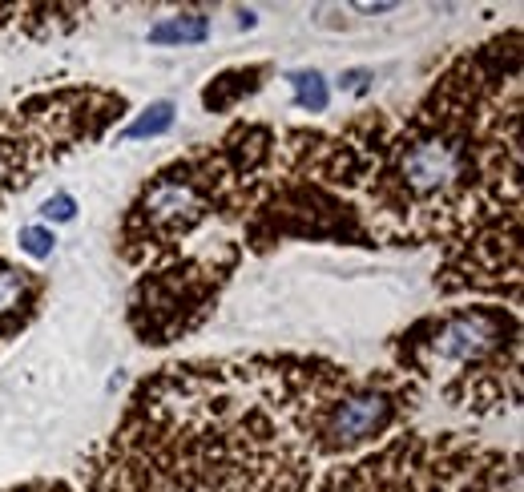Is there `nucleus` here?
Masks as SVG:
<instances>
[{
  "label": "nucleus",
  "mask_w": 524,
  "mask_h": 492,
  "mask_svg": "<svg viewBox=\"0 0 524 492\" xmlns=\"http://www.w3.org/2000/svg\"><path fill=\"white\" fill-rule=\"evenodd\" d=\"M274 73L271 61H251V65H238V69H226V73L210 77L202 89V106L210 114H234L246 97L262 89V81Z\"/></svg>",
  "instance_id": "obj_11"
},
{
  "label": "nucleus",
  "mask_w": 524,
  "mask_h": 492,
  "mask_svg": "<svg viewBox=\"0 0 524 492\" xmlns=\"http://www.w3.org/2000/svg\"><path fill=\"white\" fill-rule=\"evenodd\" d=\"M282 238H311V243H355L375 246L359 206L347 194L327 186L303 182V178H279L259 194L246 214L243 250H271Z\"/></svg>",
  "instance_id": "obj_9"
},
{
  "label": "nucleus",
  "mask_w": 524,
  "mask_h": 492,
  "mask_svg": "<svg viewBox=\"0 0 524 492\" xmlns=\"http://www.w3.org/2000/svg\"><path fill=\"white\" fill-rule=\"evenodd\" d=\"M243 243H222L206 255H178L137 274L125 323L142 343L166 348L210 319L222 287L243 263Z\"/></svg>",
  "instance_id": "obj_7"
},
{
  "label": "nucleus",
  "mask_w": 524,
  "mask_h": 492,
  "mask_svg": "<svg viewBox=\"0 0 524 492\" xmlns=\"http://www.w3.org/2000/svg\"><path fill=\"white\" fill-rule=\"evenodd\" d=\"M238 24H243V29H254V24H259V16H254V13H238Z\"/></svg>",
  "instance_id": "obj_21"
},
{
  "label": "nucleus",
  "mask_w": 524,
  "mask_h": 492,
  "mask_svg": "<svg viewBox=\"0 0 524 492\" xmlns=\"http://www.w3.org/2000/svg\"><path fill=\"white\" fill-rule=\"evenodd\" d=\"M359 206L372 243L448 246L520 210V29L456 53L403 122H388Z\"/></svg>",
  "instance_id": "obj_1"
},
{
  "label": "nucleus",
  "mask_w": 524,
  "mask_h": 492,
  "mask_svg": "<svg viewBox=\"0 0 524 492\" xmlns=\"http://www.w3.org/2000/svg\"><path fill=\"white\" fill-rule=\"evenodd\" d=\"M21 8H24V5H0V24L16 21V16H21Z\"/></svg>",
  "instance_id": "obj_20"
},
{
  "label": "nucleus",
  "mask_w": 524,
  "mask_h": 492,
  "mask_svg": "<svg viewBox=\"0 0 524 492\" xmlns=\"http://www.w3.org/2000/svg\"><path fill=\"white\" fill-rule=\"evenodd\" d=\"M460 492H520V456L488 448L484 460L460 480Z\"/></svg>",
  "instance_id": "obj_12"
},
{
  "label": "nucleus",
  "mask_w": 524,
  "mask_h": 492,
  "mask_svg": "<svg viewBox=\"0 0 524 492\" xmlns=\"http://www.w3.org/2000/svg\"><path fill=\"white\" fill-rule=\"evenodd\" d=\"M287 85H290V106L303 109V114H327L331 106V89H327V77L319 69H295L287 73Z\"/></svg>",
  "instance_id": "obj_14"
},
{
  "label": "nucleus",
  "mask_w": 524,
  "mask_h": 492,
  "mask_svg": "<svg viewBox=\"0 0 524 492\" xmlns=\"http://www.w3.org/2000/svg\"><path fill=\"white\" fill-rule=\"evenodd\" d=\"M145 41L150 45H202V41H210V16L202 13L161 16L158 24H150Z\"/></svg>",
  "instance_id": "obj_13"
},
{
  "label": "nucleus",
  "mask_w": 524,
  "mask_h": 492,
  "mask_svg": "<svg viewBox=\"0 0 524 492\" xmlns=\"http://www.w3.org/2000/svg\"><path fill=\"white\" fill-rule=\"evenodd\" d=\"M319 464L230 359L158 367L81 460L85 492H311Z\"/></svg>",
  "instance_id": "obj_2"
},
{
  "label": "nucleus",
  "mask_w": 524,
  "mask_h": 492,
  "mask_svg": "<svg viewBox=\"0 0 524 492\" xmlns=\"http://www.w3.org/2000/svg\"><path fill=\"white\" fill-rule=\"evenodd\" d=\"M372 81H375L372 69H343V73H339V89L343 93H355V97L372 93Z\"/></svg>",
  "instance_id": "obj_18"
},
{
  "label": "nucleus",
  "mask_w": 524,
  "mask_h": 492,
  "mask_svg": "<svg viewBox=\"0 0 524 492\" xmlns=\"http://www.w3.org/2000/svg\"><path fill=\"white\" fill-rule=\"evenodd\" d=\"M234 376L282 420L315 464L351 460L408 428L419 384L388 371H359L323 356H238Z\"/></svg>",
  "instance_id": "obj_3"
},
{
  "label": "nucleus",
  "mask_w": 524,
  "mask_h": 492,
  "mask_svg": "<svg viewBox=\"0 0 524 492\" xmlns=\"http://www.w3.org/2000/svg\"><path fill=\"white\" fill-rule=\"evenodd\" d=\"M279 134L262 122H234L214 145L166 162L125 206L117 255L130 266L170 263L210 218H246L271 186Z\"/></svg>",
  "instance_id": "obj_4"
},
{
  "label": "nucleus",
  "mask_w": 524,
  "mask_h": 492,
  "mask_svg": "<svg viewBox=\"0 0 524 492\" xmlns=\"http://www.w3.org/2000/svg\"><path fill=\"white\" fill-rule=\"evenodd\" d=\"M41 218L45 222H73L77 218V198L69 194V190H57V194H49L45 202H41Z\"/></svg>",
  "instance_id": "obj_17"
},
{
  "label": "nucleus",
  "mask_w": 524,
  "mask_h": 492,
  "mask_svg": "<svg viewBox=\"0 0 524 492\" xmlns=\"http://www.w3.org/2000/svg\"><path fill=\"white\" fill-rule=\"evenodd\" d=\"M5 492H73L65 480H24L16 488H5Z\"/></svg>",
  "instance_id": "obj_19"
},
{
  "label": "nucleus",
  "mask_w": 524,
  "mask_h": 492,
  "mask_svg": "<svg viewBox=\"0 0 524 492\" xmlns=\"http://www.w3.org/2000/svg\"><path fill=\"white\" fill-rule=\"evenodd\" d=\"M16 243H21V250H24L29 258L45 263V258H53V250H57V235L45 227V222H32V227H21Z\"/></svg>",
  "instance_id": "obj_16"
},
{
  "label": "nucleus",
  "mask_w": 524,
  "mask_h": 492,
  "mask_svg": "<svg viewBox=\"0 0 524 492\" xmlns=\"http://www.w3.org/2000/svg\"><path fill=\"white\" fill-rule=\"evenodd\" d=\"M174 117H178V106L174 101H153L150 109L133 117L125 129H117V142H145V137H161L174 129Z\"/></svg>",
  "instance_id": "obj_15"
},
{
  "label": "nucleus",
  "mask_w": 524,
  "mask_h": 492,
  "mask_svg": "<svg viewBox=\"0 0 524 492\" xmlns=\"http://www.w3.org/2000/svg\"><path fill=\"white\" fill-rule=\"evenodd\" d=\"M408 379L448 371L440 395L468 416H501L520 404V315L501 303H468L424 315L388 343Z\"/></svg>",
  "instance_id": "obj_5"
},
{
  "label": "nucleus",
  "mask_w": 524,
  "mask_h": 492,
  "mask_svg": "<svg viewBox=\"0 0 524 492\" xmlns=\"http://www.w3.org/2000/svg\"><path fill=\"white\" fill-rule=\"evenodd\" d=\"M49 295V279L41 271H29L21 263H8L0 255V343L16 339L37 319L41 303Z\"/></svg>",
  "instance_id": "obj_10"
},
{
  "label": "nucleus",
  "mask_w": 524,
  "mask_h": 492,
  "mask_svg": "<svg viewBox=\"0 0 524 492\" xmlns=\"http://www.w3.org/2000/svg\"><path fill=\"white\" fill-rule=\"evenodd\" d=\"M488 448L460 432H395L367 456L315 477V492H452Z\"/></svg>",
  "instance_id": "obj_8"
},
{
  "label": "nucleus",
  "mask_w": 524,
  "mask_h": 492,
  "mask_svg": "<svg viewBox=\"0 0 524 492\" xmlns=\"http://www.w3.org/2000/svg\"><path fill=\"white\" fill-rule=\"evenodd\" d=\"M125 114V93L97 85H61L0 109V210L29 190L45 166L81 150L85 142H101Z\"/></svg>",
  "instance_id": "obj_6"
}]
</instances>
